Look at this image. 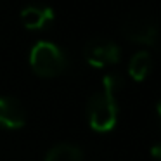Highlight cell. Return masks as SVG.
<instances>
[{
    "mask_svg": "<svg viewBox=\"0 0 161 161\" xmlns=\"http://www.w3.org/2000/svg\"><path fill=\"white\" fill-rule=\"evenodd\" d=\"M30 64L40 76H56L63 73L68 61L64 52L49 40H40L30 52Z\"/></svg>",
    "mask_w": 161,
    "mask_h": 161,
    "instance_id": "2",
    "label": "cell"
},
{
    "mask_svg": "<svg viewBox=\"0 0 161 161\" xmlns=\"http://www.w3.org/2000/svg\"><path fill=\"white\" fill-rule=\"evenodd\" d=\"M151 154H153L156 159H161V142L154 144V146L151 147Z\"/></svg>",
    "mask_w": 161,
    "mask_h": 161,
    "instance_id": "9",
    "label": "cell"
},
{
    "mask_svg": "<svg viewBox=\"0 0 161 161\" xmlns=\"http://www.w3.org/2000/svg\"><path fill=\"white\" fill-rule=\"evenodd\" d=\"M158 113H159V116H161V101L158 102Z\"/></svg>",
    "mask_w": 161,
    "mask_h": 161,
    "instance_id": "10",
    "label": "cell"
},
{
    "mask_svg": "<svg viewBox=\"0 0 161 161\" xmlns=\"http://www.w3.org/2000/svg\"><path fill=\"white\" fill-rule=\"evenodd\" d=\"M121 78L116 73H109L102 80V92H95L87 106L88 123L95 132H109L114 128L118 119V106L114 92L121 87Z\"/></svg>",
    "mask_w": 161,
    "mask_h": 161,
    "instance_id": "1",
    "label": "cell"
},
{
    "mask_svg": "<svg viewBox=\"0 0 161 161\" xmlns=\"http://www.w3.org/2000/svg\"><path fill=\"white\" fill-rule=\"evenodd\" d=\"M54 19V11L47 5H26L21 11V21L28 30H42Z\"/></svg>",
    "mask_w": 161,
    "mask_h": 161,
    "instance_id": "6",
    "label": "cell"
},
{
    "mask_svg": "<svg viewBox=\"0 0 161 161\" xmlns=\"http://www.w3.org/2000/svg\"><path fill=\"white\" fill-rule=\"evenodd\" d=\"M87 63L95 68H104L108 64H116L121 57V50L114 42L108 38H92L85 45Z\"/></svg>",
    "mask_w": 161,
    "mask_h": 161,
    "instance_id": "4",
    "label": "cell"
},
{
    "mask_svg": "<svg viewBox=\"0 0 161 161\" xmlns=\"http://www.w3.org/2000/svg\"><path fill=\"white\" fill-rule=\"evenodd\" d=\"M81 151L73 144H57L49 149L45 161H81Z\"/></svg>",
    "mask_w": 161,
    "mask_h": 161,
    "instance_id": "8",
    "label": "cell"
},
{
    "mask_svg": "<svg viewBox=\"0 0 161 161\" xmlns=\"http://www.w3.org/2000/svg\"><path fill=\"white\" fill-rule=\"evenodd\" d=\"M123 33L132 42L153 45L158 40V25L153 18L146 14H132L123 23Z\"/></svg>",
    "mask_w": 161,
    "mask_h": 161,
    "instance_id": "3",
    "label": "cell"
},
{
    "mask_svg": "<svg viewBox=\"0 0 161 161\" xmlns=\"http://www.w3.org/2000/svg\"><path fill=\"white\" fill-rule=\"evenodd\" d=\"M26 123V113L14 97H0V126L21 128Z\"/></svg>",
    "mask_w": 161,
    "mask_h": 161,
    "instance_id": "5",
    "label": "cell"
},
{
    "mask_svg": "<svg viewBox=\"0 0 161 161\" xmlns=\"http://www.w3.org/2000/svg\"><path fill=\"white\" fill-rule=\"evenodd\" d=\"M149 71H151V56L146 50L135 52L128 63V75L135 81H142Z\"/></svg>",
    "mask_w": 161,
    "mask_h": 161,
    "instance_id": "7",
    "label": "cell"
}]
</instances>
